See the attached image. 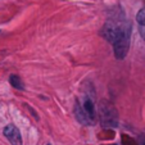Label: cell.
I'll list each match as a JSON object with an SVG mask.
<instances>
[{"label":"cell","instance_id":"1","mask_svg":"<svg viewBox=\"0 0 145 145\" xmlns=\"http://www.w3.org/2000/svg\"><path fill=\"white\" fill-rule=\"evenodd\" d=\"M130 40H131V23L126 21V22H122L120 33L113 42L114 57L118 60H123L126 58L130 49Z\"/></svg>","mask_w":145,"mask_h":145},{"label":"cell","instance_id":"2","mask_svg":"<svg viewBox=\"0 0 145 145\" xmlns=\"http://www.w3.org/2000/svg\"><path fill=\"white\" fill-rule=\"evenodd\" d=\"M100 123L103 129H116L118 126V110L109 100H103L100 104Z\"/></svg>","mask_w":145,"mask_h":145},{"label":"cell","instance_id":"3","mask_svg":"<svg viewBox=\"0 0 145 145\" xmlns=\"http://www.w3.org/2000/svg\"><path fill=\"white\" fill-rule=\"evenodd\" d=\"M121 26L122 23H117V22H112V21H108L103 28H101V36L105 39L107 41H109L110 44L114 42V40L117 39L118 33H120V30H121Z\"/></svg>","mask_w":145,"mask_h":145},{"label":"cell","instance_id":"4","mask_svg":"<svg viewBox=\"0 0 145 145\" xmlns=\"http://www.w3.org/2000/svg\"><path fill=\"white\" fill-rule=\"evenodd\" d=\"M3 134L12 145H22V135H21V131L17 126H14L12 123L7 125L3 130Z\"/></svg>","mask_w":145,"mask_h":145},{"label":"cell","instance_id":"5","mask_svg":"<svg viewBox=\"0 0 145 145\" xmlns=\"http://www.w3.org/2000/svg\"><path fill=\"white\" fill-rule=\"evenodd\" d=\"M73 112H74V117H76V120L78 121V123H81V125H84V126H91V125L94 123V121L88 116V113H86L84 105L80 104L78 100H76V103H74Z\"/></svg>","mask_w":145,"mask_h":145},{"label":"cell","instance_id":"6","mask_svg":"<svg viewBox=\"0 0 145 145\" xmlns=\"http://www.w3.org/2000/svg\"><path fill=\"white\" fill-rule=\"evenodd\" d=\"M82 105H84V108H85L88 116L94 121V122H95V108H94V101L91 100L90 98L86 96V98L84 99V104Z\"/></svg>","mask_w":145,"mask_h":145},{"label":"cell","instance_id":"7","mask_svg":"<svg viewBox=\"0 0 145 145\" xmlns=\"http://www.w3.org/2000/svg\"><path fill=\"white\" fill-rule=\"evenodd\" d=\"M9 82H10V85L13 86L14 89L17 90H25V84H23L22 78L18 76V74H12L9 77Z\"/></svg>","mask_w":145,"mask_h":145},{"label":"cell","instance_id":"8","mask_svg":"<svg viewBox=\"0 0 145 145\" xmlns=\"http://www.w3.org/2000/svg\"><path fill=\"white\" fill-rule=\"evenodd\" d=\"M136 21L139 26H145V8H141L136 14Z\"/></svg>","mask_w":145,"mask_h":145},{"label":"cell","instance_id":"9","mask_svg":"<svg viewBox=\"0 0 145 145\" xmlns=\"http://www.w3.org/2000/svg\"><path fill=\"white\" fill-rule=\"evenodd\" d=\"M139 31H140V35H141V37L145 40V26H139Z\"/></svg>","mask_w":145,"mask_h":145},{"label":"cell","instance_id":"10","mask_svg":"<svg viewBox=\"0 0 145 145\" xmlns=\"http://www.w3.org/2000/svg\"><path fill=\"white\" fill-rule=\"evenodd\" d=\"M46 145H52V144H46Z\"/></svg>","mask_w":145,"mask_h":145},{"label":"cell","instance_id":"11","mask_svg":"<svg viewBox=\"0 0 145 145\" xmlns=\"http://www.w3.org/2000/svg\"><path fill=\"white\" fill-rule=\"evenodd\" d=\"M142 145H145V141H144V144H142Z\"/></svg>","mask_w":145,"mask_h":145}]
</instances>
